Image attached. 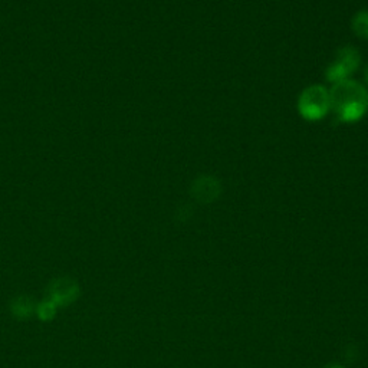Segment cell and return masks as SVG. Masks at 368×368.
<instances>
[{
	"instance_id": "6da1fadb",
	"label": "cell",
	"mask_w": 368,
	"mask_h": 368,
	"mask_svg": "<svg viewBox=\"0 0 368 368\" xmlns=\"http://www.w3.org/2000/svg\"><path fill=\"white\" fill-rule=\"evenodd\" d=\"M331 110L344 122H355L368 110V91L360 82L345 79L330 89Z\"/></svg>"
},
{
	"instance_id": "7a4b0ae2",
	"label": "cell",
	"mask_w": 368,
	"mask_h": 368,
	"mask_svg": "<svg viewBox=\"0 0 368 368\" xmlns=\"http://www.w3.org/2000/svg\"><path fill=\"white\" fill-rule=\"evenodd\" d=\"M298 110L308 121H318L324 118L331 110L330 89L322 85L308 86L299 97Z\"/></svg>"
},
{
	"instance_id": "3957f363",
	"label": "cell",
	"mask_w": 368,
	"mask_h": 368,
	"mask_svg": "<svg viewBox=\"0 0 368 368\" xmlns=\"http://www.w3.org/2000/svg\"><path fill=\"white\" fill-rule=\"evenodd\" d=\"M360 54L354 46H344L338 52L333 64L327 68V79L333 84L348 79L350 74L355 72L360 67Z\"/></svg>"
},
{
	"instance_id": "277c9868",
	"label": "cell",
	"mask_w": 368,
	"mask_h": 368,
	"mask_svg": "<svg viewBox=\"0 0 368 368\" xmlns=\"http://www.w3.org/2000/svg\"><path fill=\"white\" fill-rule=\"evenodd\" d=\"M78 295L79 287L72 280L59 278L50 285V301H52L57 306H65L74 302Z\"/></svg>"
},
{
	"instance_id": "5b68a950",
	"label": "cell",
	"mask_w": 368,
	"mask_h": 368,
	"mask_svg": "<svg viewBox=\"0 0 368 368\" xmlns=\"http://www.w3.org/2000/svg\"><path fill=\"white\" fill-rule=\"evenodd\" d=\"M192 193L199 202L210 203L216 200L220 193V183L216 177L200 176L192 184Z\"/></svg>"
},
{
	"instance_id": "8992f818",
	"label": "cell",
	"mask_w": 368,
	"mask_h": 368,
	"mask_svg": "<svg viewBox=\"0 0 368 368\" xmlns=\"http://www.w3.org/2000/svg\"><path fill=\"white\" fill-rule=\"evenodd\" d=\"M35 309V304L26 298V297H21V298H16L12 304V312L18 316V318H28L33 314Z\"/></svg>"
},
{
	"instance_id": "52a82bcc",
	"label": "cell",
	"mask_w": 368,
	"mask_h": 368,
	"mask_svg": "<svg viewBox=\"0 0 368 368\" xmlns=\"http://www.w3.org/2000/svg\"><path fill=\"white\" fill-rule=\"evenodd\" d=\"M352 29L354 32L364 39H368V9L361 11L352 19Z\"/></svg>"
},
{
	"instance_id": "ba28073f",
	"label": "cell",
	"mask_w": 368,
	"mask_h": 368,
	"mask_svg": "<svg viewBox=\"0 0 368 368\" xmlns=\"http://www.w3.org/2000/svg\"><path fill=\"white\" fill-rule=\"evenodd\" d=\"M55 309H57V305H55L52 301L48 299V301L42 302V304L38 306L36 312H38V315H39L40 319L48 321V319L54 318V315H55Z\"/></svg>"
},
{
	"instance_id": "9c48e42d",
	"label": "cell",
	"mask_w": 368,
	"mask_h": 368,
	"mask_svg": "<svg viewBox=\"0 0 368 368\" xmlns=\"http://www.w3.org/2000/svg\"><path fill=\"white\" fill-rule=\"evenodd\" d=\"M365 79H367V84H368V68H367V71H365Z\"/></svg>"
}]
</instances>
